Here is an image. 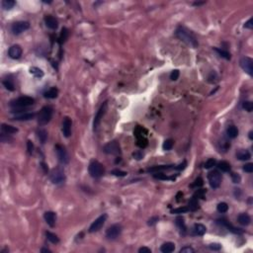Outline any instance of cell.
<instances>
[{"label": "cell", "mask_w": 253, "mask_h": 253, "mask_svg": "<svg viewBox=\"0 0 253 253\" xmlns=\"http://www.w3.org/2000/svg\"><path fill=\"white\" fill-rule=\"evenodd\" d=\"M35 103V99L32 98V97H29V96H22V97H19L17 99H14L12 100L9 106H10V108L12 109V113H23V109H26L30 107Z\"/></svg>", "instance_id": "cell-1"}, {"label": "cell", "mask_w": 253, "mask_h": 253, "mask_svg": "<svg viewBox=\"0 0 253 253\" xmlns=\"http://www.w3.org/2000/svg\"><path fill=\"white\" fill-rule=\"evenodd\" d=\"M175 35L179 40H181L182 42L187 44L188 45H190V47L194 49L198 47V41L196 39V37L191 31L186 29L185 27H178L175 32Z\"/></svg>", "instance_id": "cell-2"}, {"label": "cell", "mask_w": 253, "mask_h": 253, "mask_svg": "<svg viewBox=\"0 0 253 253\" xmlns=\"http://www.w3.org/2000/svg\"><path fill=\"white\" fill-rule=\"evenodd\" d=\"M53 110L50 106H45L38 114V123L40 126H45L52 120Z\"/></svg>", "instance_id": "cell-3"}, {"label": "cell", "mask_w": 253, "mask_h": 253, "mask_svg": "<svg viewBox=\"0 0 253 253\" xmlns=\"http://www.w3.org/2000/svg\"><path fill=\"white\" fill-rule=\"evenodd\" d=\"M49 179L54 185L63 184L64 181H65V174H64L63 169H61V167L53 168L52 170V172L49 173Z\"/></svg>", "instance_id": "cell-4"}, {"label": "cell", "mask_w": 253, "mask_h": 253, "mask_svg": "<svg viewBox=\"0 0 253 253\" xmlns=\"http://www.w3.org/2000/svg\"><path fill=\"white\" fill-rule=\"evenodd\" d=\"M88 171H89V174L91 175V177L100 178L104 175L105 170H104L103 165L99 161H97V160H93V161H91L89 164Z\"/></svg>", "instance_id": "cell-5"}, {"label": "cell", "mask_w": 253, "mask_h": 253, "mask_svg": "<svg viewBox=\"0 0 253 253\" xmlns=\"http://www.w3.org/2000/svg\"><path fill=\"white\" fill-rule=\"evenodd\" d=\"M209 183L210 186L213 188V189H218L222 184V174L219 171V170H214V171H211L208 175Z\"/></svg>", "instance_id": "cell-6"}, {"label": "cell", "mask_w": 253, "mask_h": 253, "mask_svg": "<svg viewBox=\"0 0 253 253\" xmlns=\"http://www.w3.org/2000/svg\"><path fill=\"white\" fill-rule=\"evenodd\" d=\"M103 151L107 154L118 155V154L121 153V146H120L118 141L112 140V141H109L107 144L104 145Z\"/></svg>", "instance_id": "cell-7"}, {"label": "cell", "mask_w": 253, "mask_h": 253, "mask_svg": "<svg viewBox=\"0 0 253 253\" xmlns=\"http://www.w3.org/2000/svg\"><path fill=\"white\" fill-rule=\"evenodd\" d=\"M107 218H108V215L106 214H103V215H101L99 218L96 219L90 225L89 232L93 233V232H96V231H99L100 229L103 227V225L105 224L106 220H107Z\"/></svg>", "instance_id": "cell-8"}, {"label": "cell", "mask_w": 253, "mask_h": 253, "mask_svg": "<svg viewBox=\"0 0 253 253\" xmlns=\"http://www.w3.org/2000/svg\"><path fill=\"white\" fill-rule=\"evenodd\" d=\"M30 28V23L28 21H18L15 22L11 27V31L14 35H20L23 32Z\"/></svg>", "instance_id": "cell-9"}, {"label": "cell", "mask_w": 253, "mask_h": 253, "mask_svg": "<svg viewBox=\"0 0 253 253\" xmlns=\"http://www.w3.org/2000/svg\"><path fill=\"white\" fill-rule=\"evenodd\" d=\"M239 64L243 70L250 76L253 75V59L249 57H243L240 58Z\"/></svg>", "instance_id": "cell-10"}, {"label": "cell", "mask_w": 253, "mask_h": 253, "mask_svg": "<svg viewBox=\"0 0 253 253\" xmlns=\"http://www.w3.org/2000/svg\"><path fill=\"white\" fill-rule=\"evenodd\" d=\"M56 152L61 163L67 164L69 162V155H68L66 149L64 148L62 145H59V144L56 145Z\"/></svg>", "instance_id": "cell-11"}, {"label": "cell", "mask_w": 253, "mask_h": 253, "mask_svg": "<svg viewBox=\"0 0 253 253\" xmlns=\"http://www.w3.org/2000/svg\"><path fill=\"white\" fill-rule=\"evenodd\" d=\"M122 232V227L120 224H113L111 225L106 231V237L108 239H111L114 240L120 236V234Z\"/></svg>", "instance_id": "cell-12"}, {"label": "cell", "mask_w": 253, "mask_h": 253, "mask_svg": "<svg viewBox=\"0 0 253 253\" xmlns=\"http://www.w3.org/2000/svg\"><path fill=\"white\" fill-rule=\"evenodd\" d=\"M107 102H105L102 106L100 107V109L98 110L97 114L95 115V118H94V122H93V131H97V128L100 125V122L101 120H102L103 116L105 115L106 111H107Z\"/></svg>", "instance_id": "cell-13"}, {"label": "cell", "mask_w": 253, "mask_h": 253, "mask_svg": "<svg viewBox=\"0 0 253 253\" xmlns=\"http://www.w3.org/2000/svg\"><path fill=\"white\" fill-rule=\"evenodd\" d=\"M23 53V49L19 45H13L8 49V56L13 59L20 58Z\"/></svg>", "instance_id": "cell-14"}, {"label": "cell", "mask_w": 253, "mask_h": 253, "mask_svg": "<svg viewBox=\"0 0 253 253\" xmlns=\"http://www.w3.org/2000/svg\"><path fill=\"white\" fill-rule=\"evenodd\" d=\"M71 120L68 118V117H65L63 119V122H62V132H63V136L65 137H69L70 135H71Z\"/></svg>", "instance_id": "cell-15"}, {"label": "cell", "mask_w": 253, "mask_h": 253, "mask_svg": "<svg viewBox=\"0 0 253 253\" xmlns=\"http://www.w3.org/2000/svg\"><path fill=\"white\" fill-rule=\"evenodd\" d=\"M36 117L35 113H30V112H25V113H20L16 114L13 120L15 121H30V120H33Z\"/></svg>", "instance_id": "cell-16"}, {"label": "cell", "mask_w": 253, "mask_h": 253, "mask_svg": "<svg viewBox=\"0 0 253 253\" xmlns=\"http://www.w3.org/2000/svg\"><path fill=\"white\" fill-rule=\"evenodd\" d=\"M45 26H47L48 28L50 29V30H57V27H58L57 20L54 17L50 16V15L45 17Z\"/></svg>", "instance_id": "cell-17"}, {"label": "cell", "mask_w": 253, "mask_h": 253, "mask_svg": "<svg viewBox=\"0 0 253 253\" xmlns=\"http://www.w3.org/2000/svg\"><path fill=\"white\" fill-rule=\"evenodd\" d=\"M175 224L176 227L179 228V231H180V233L182 235H185L186 232H187V227H186V223H185V220H184V218L183 217H177L175 219Z\"/></svg>", "instance_id": "cell-18"}, {"label": "cell", "mask_w": 253, "mask_h": 253, "mask_svg": "<svg viewBox=\"0 0 253 253\" xmlns=\"http://www.w3.org/2000/svg\"><path fill=\"white\" fill-rule=\"evenodd\" d=\"M44 217H45V223H47L49 227H53L54 224H56V219H57L56 214H54L53 211H45Z\"/></svg>", "instance_id": "cell-19"}, {"label": "cell", "mask_w": 253, "mask_h": 253, "mask_svg": "<svg viewBox=\"0 0 253 253\" xmlns=\"http://www.w3.org/2000/svg\"><path fill=\"white\" fill-rule=\"evenodd\" d=\"M206 231H207V227L202 223H196L194 225V227H193V234H195V235H198V236L204 235Z\"/></svg>", "instance_id": "cell-20"}, {"label": "cell", "mask_w": 253, "mask_h": 253, "mask_svg": "<svg viewBox=\"0 0 253 253\" xmlns=\"http://www.w3.org/2000/svg\"><path fill=\"white\" fill-rule=\"evenodd\" d=\"M237 222H238V223H240L241 225H244V227H246V225L250 224L251 218H250V215H248V214L243 213V214H240L237 217Z\"/></svg>", "instance_id": "cell-21"}, {"label": "cell", "mask_w": 253, "mask_h": 253, "mask_svg": "<svg viewBox=\"0 0 253 253\" xmlns=\"http://www.w3.org/2000/svg\"><path fill=\"white\" fill-rule=\"evenodd\" d=\"M175 250V244L173 242H165L160 247V251L163 253H171Z\"/></svg>", "instance_id": "cell-22"}, {"label": "cell", "mask_w": 253, "mask_h": 253, "mask_svg": "<svg viewBox=\"0 0 253 253\" xmlns=\"http://www.w3.org/2000/svg\"><path fill=\"white\" fill-rule=\"evenodd\" d=\"M173 165H157V166H153L148 169V172H152V173H157L159 171H164V170H169L172 168Z\"/></svg>", "instance_id": "cell-23"}, {"label": "cell", "mask_w": 253, "mask_h": 253, "mask_svg": "<svg viewBox=\"0 0 253 253\" xmlns=\"http://www.w3.org/2000/svg\"><path fill=\"white\" fill-rule=\"evenodd\" d=\"M1 130L3 132H5V134H8V135H12V134H16L18 132V128L13 127L11 125H7V124H2L1 126Z\"/></svg>", "instance_id": "cell-24"}, {"label": "cell", "mask_w": 253, "mask_h": 253, "mask_svg": "<svg viewBox=\"0 0 253 253\" xmlns=\"http://www.w3.org/2000/svg\"><path fill=\"white\" fill-rule=\"evenodd\" d=\"M236 158L239 160H248L251 158V154L248 150H244V149H240L239 151H237L236 153Z\"/></svg>", "instance_id": "cell-25"}, {"label": "cell", "mask_w": 253, "mask_h": 253, "mask_svg": "<svg viewBox=\"0 0 253 253\" xmlns=\"http://www.w3.org/2000/svg\"><path fill=\"white\" fill-rule=\"evenodd\" d=\"M57 95H58V90L56 87H53V88L49 89L44 93L45 98H48V99H54L57 97Z\"/></svg>", "instance_id": "cell-26"}, {"label": "cell", "mask_w": 253, "mask_h": 253, "mask_svg": "<svg viewBox=\"0 0 253 253\" xmlns=\"http://www.w3.org/2000/svg\"><path fill=\"white\" fill-rule=\"evenodd\" d=\"M37 136H38V139L42 144H45V141L48 140V132L45 128H39L37 131Z\"/></svg>", "instance_id": "cell-27"}, {"label": "cell", "mask_w": 253, "mask_h": 253, "mask_svg": "<svg viewBox=\"0 0 253 253\" xmlns=\"http://www.w3.org/2000/svg\"><path fill=\"white\" fill-rule=\"evenodd\" d=\"M227 135L229 139H235L238 136V130L236 127L234 126H229L227 130Z\"/></svg>", "instance_id": "cell-28"}, {"label": "cell", "mask_w": 253, "mask_h": 253, "mask_svg": "<svg viewBox=\"0 0 253 253\" xmlns=\"http://www.w3.org/2000/svg\"><path fill=\"white\" fill-rule=\"evenodd\" d=\"M30 73H31V74H33L36 78H42V77H44V71L41 69V68L36 67V66H32L30 68Z\"/></svg>", "instance_id": "cell-29"}, {"label": "cell", "mask_w": 253, "mask_h": 253, "mask_svg": "<svg viewBox=\"0 0 253 253\" xmlns=\"http://www.w3.org/2000/svg\"><path fill=\"white\" fill-rule=\"evenodd\" d=\"M218 168L219 170H222L223 172H229L231 169V166L227 161H220L218 164Z\"/></svg>", "instance_id": "cell-30"}, {"label": "cell", "mask_w": 253, "mask_h": 253, "mask_svg": "<svg viewBox=\"0 0 253 253\" xmlns=\"http://www.w3.org/2000/svg\"><path fill=\"white\" fill-rule=\"evenodd\" d=\"M16 2L13 1V0H3L1 2V6L4 10H10L13 7L15 6Z\"/></svg>", "instance_id": "cell-31"}, {"label": "cell", "mask_w": 253, "mask_h": 253, "mask_svg": "<svg viewBox=\"0 0 253 253\" xmlns=\"http://www.w3.org/2000/svg\"><path fill=\"white\" fill-rule=\"evenodd\" d=\"M45 236H47L48 240L50 241L52 243H53V244H57V243L59 242V238L57 237V234H54V233L50 232V231H47V232H45Z\"/></svg>", "instance_id": "cell-32"}, {"label": "cell", "mask_w": 253, "mask_h": 253, "mask_svg": "<svg viewBox=\"0 0 253 253\" xmlns=\"http://www.w3.org/2000/svg\"><path fill=\"white\" fill-rule=\"evenodd\" d=\"M189 211H195L199 209V203H198V200L196 198H192V199L189 201Z\"/></svg>", "instance_id": "cell-33"}, {"label": "cell", "mask_w": 253, "mask_h": 253, "mask_svg": "<svg viewBox=\"0 0 253 253\" xmlns=\"http://www.w3.org/2000/svg\"><path fill=\"white\" fill-rule=\"evenodd\" d=\"M2 83H3L4 87H5V88H6L7 90H9V91H14V90H15V85H14V83H13V82L11 81V79L3 80Z\"/></svg>", "instance_id": "cell-34"}, {"label": "cell", "mask_w": 253, "mask_h": 253, "mask_svg": "<svg viewBox=\"0 0 253 253\" xmlns=\"http://www.w3.org/2000/svg\"><path fill=\"white\" fill-rule=\"evenodd\" d=\"M217 210H218L219 213H220V214L227 213V211H228V205L227 203H224V202H222V203H219L217 206Z\"/></svg>", "instance_id": "cell-35"}, {"label": "cell", "mask_w": 253, "mask_h": 253, "mask_svg": "<svg viewBox=\"0 0 253 253\" xmlns=\"http://www.w3.org/2000/svg\"><path fill=\"white\" fill-rule=\"evenodd\" d=\"M153 177L156 178V179H159V180H175V177L174 176L169 177V176L165 175V174H162V173H155L153 175Z\"/></svg>", "instance_id": "cell-36"}, {"label": "cell", "mask_w": 253, "mask_h": 253, "mask_svg": "<svg viewBox=\"0 0 253 253\" xmlns=\"http://www.w3.org/2000/svg\"><path fill=\"white\" fill-rule=\"evenodd\" d=\"M187 211H189V208L188 207H180V208H177V209H174L171 211V214H175V215H180V214H184V213H187Z\"/></svg>", "instance_id": "cell-37"}, {"label": "cell", "mask_w": 253, "mask_h": 253, "mask_svg": "<svg viewBox=\"0 0 253 253\" xmlns=\"http://www.w3.org/2000/svg\"><path fill=\"white\" fill-rule=\"evenodd\" d=\"M173 145H174V141L171 139H168L163 142L162 148L164 150H170V149H172Z\"/></svg>", "instance_id": "cell-38"}, {"label": "cell", "mask_w": 253, "mask_h": 253, "mask_svg": "<svg viewBox=\"0 0 253 253\" xmlns=\"http://www.w3.org/2000/svg\"><path fill=\"white\" fill-rule=\"evenodd\" d=\"M215 164H217V160H215V158H210V159H208V160H207V161L205 162L204 167H205L206 169H210V168H211V167H214Z\"/></svg>", "instance_id": "cell-39"}, {"label": "cell", "mask_w": 253, "mask_h": 253, "mask_svg": "<svg viewBox=\"0 0 253 253\" xmlns=\"http://www.w3.org/2000/svg\"><path fill=\"white\" fill-rule=\"evenodd\" d=\"M242 108L245 110L247 112H252L253 110V104L251 101H244L242 103Z\"/></svg>", "instance_id": "cell-40"}, {"label": "cell", "mask_w": 253, "mask_h": 253, "mask_svg": "<svg viewBox=\"0 0 253 253\" xmlns=\"http://www.w3.org/2000/svg\"><path fill=\"white\" fill-rule=\"evenodd\" d=\"M215 50L217 52L220 57L225 58V59H231V54H229L227 52H225L223 49H215Z\"/></svg>", "instance_id": "cell-41"}, {"label": "cell", "mask_w": 253, "mask_h": 253, "mask_svg": "<svg viewBox=\"0 0 253 253\" xmlns=\"http://www.w3.org/2000/svg\"><path fill=\"white\" fill-rule=\"evenodd\" d=\"M203 184H204L203 179H202L201 177H198L196 180L194 181V183H193L192 185H191V187H193V188H200L201 186H203Z\"/></svg>", "instance_id": "cell-42"}, {"label": "cell", "mask_w": 253, "mask_h": 253, "mask_svg": "<svg viewBox=\"0 0 253 253\" xmlns=\"http://www.w3.org/2000/svg\"><path fill=\"white\" fill-rule=\"evenodd\" d=\"M112 174L115 176H119V177H125L127 175V172L125 171H122V170H119V169H114L112 171Z\"/></svg>", "instance_id": "cell-43"}, {"label": "cell", "mask_w": 253, "mask_h": 253, "mask_svg": "<svg viewBox=\"0 0 253 253\" xmlns=\"http://www.w3.org/2000/svg\"><path fill=\"white\" fill-rule=\"evenodd\" d=\"M179 75H180V72H179L178 69H174L171 73H170V79L175 81L179 78Z\"/></svg>", "instance_id": "cell-44"}, {"label": "cell", "mask_w": 253, "mask_h": 253, "mask_svg": "<svg viewBox=\"0 0 253 253\" xmlns=\"http://www.w3.org/2000/svg\"><path fill=\"white\" fill-rule=\"evenodd\" d=\"M1 141L2 142H9V141H12V137L9 136L8 134H5V132H1Z\"/></svg>", "instance_id": "cell-45"}, {"label": "cell", "mask_w": 253, "mask_h": 253, "mask_svg": "<svg viewBox=\"0 0 253 253\" xmlns=\"http://www.w3.org/2000/svg\"><path fill=\"white\" fill-rule=\"evenodd\" d=\"M209 248L213 251H219L222 249V245L219 243H211V244H209Z\"/></svg>", "instance_id": "cell-46"}, {"label": "cell", "mask_w": 253, "mask_h": 253, "mask_svg": "<svg viewBox=\"0 0 253 253\" xmlns=\"http://www.w3.org/2000/svg\"><path fill=\"white\" fill-rule=\"evenodd\" d=\"M231 180H232L233 183H235V184L240 183V181H241V177H240V175H239V174H237V173H231Z\"/></svg>", "instance_id": "cell-47"}, {"label": "cell", "mask_w": 253, "mask_h": 253, "mask_svg": "<svg viewBox=\"0 0 253 253\" xmlns=\"http://www.w3.org/2000/svg\"><path fill=\"white\" fill-rule=\"evenodd\" d=\"M205 190L204 189H199L197 190L196 193L193 196V198H196V199H199V198H204V195H205Z\"/></svg>", "instance_id": "cell-48"}, {"label": "cell", "mask_w": 253, "mask_h": 253, "mask_svg": "<svg viewBox=\"0 0 253 253\" xmlns=\"http://www.w3.org/2000/svg\"><path fill=\"white\" fill-rule=\"evenodd\" d=\"M132 156H134V158H136V160H140L144 158V152L142 151H140V150H137V151H135L134 153H132Z\"/></svg>", "instance_id": "cell-49"}, {"label": "cell", "mask_w": 253, "mask_h": 253, "mask_svg": "<svg viewBox=\"0 0 253 253\" xmlns=\"http://www.w3.org/2000/svg\"><path fill=\"white\" fill-rule=\"evenodd\" d=\"M67 36H68V31L66 28H63L61 30V42H65V40L67 39Z\"/></svg>", "instance_id": "cell-50"}, {"label": "cell", "mask_w": 253, "mask_h": 253, "mask_svg": "<svg viewBox=\"0 0 253 253\" xmlns=\"http://www.w3.org/2000/svg\"><path fill=\"white\" fill-rule=\"evenodd\" d=\"M243 170L247 173H252L253 172V163H247L243 166Z\"/></svg>", "instance_id": "cell-51"}, {"label": "cell", "mask_w": 253, "mask_h": 253, "mask_svg": "<svg viewBox=\"0 0 253 253\" xmlns=\"http://www.w3.org/2000/svg\"><path fill=\"white\" fill-rule=\"evenodd\" d=\"M195 250L190 246H185L180 249V253H194Z\"/></svg>", "instance_id": "cell-52"}, {"label": "cell", "mask_w": 253, "mask_h": 253, "mask_svg": "<svg viewBox=\"0 0 253 253\" xmlns=\"http://www.w3.org/2000/svg\"><path fill=\"white\" fill-rule=\"evenodd\" d=\"M27 150H28V152L30 154L33 153V151H34V144H33V142H32L31 140L27 141Z\"/></svg>", "instance_id": "cell-53"}, {"label": "cell", "mask_w": 253, "mask_h": 253, "mask_svg": "<svg viewBox=\"0 0 253 253\" xmlns=\"http://www.w3.org/2000/svg\"><path fill=\"white\" fill-rule=\"evenodd\" d=\"M244 28L245 29H252L253 28V19H252V18H250V19L248 20L247 22H245Z\"/></svg>", "instance_id": "cell-54"}, {"label": "cell", "mask_w": 253, "mask_h": 253, "mask_svg": "<svg viewBox=\"0 0 253 253\" xmlns=\"http://www.w3.org/2000/svg\"><path fill=\"white\" fill-rule=\"evenodd\" d=\"M186 166H187V162H186V161H183V163L179 164L178 166H176V167H175V169L179 170V171H181V170L185 169V168H186Z\"/></svg>", "instance_id": "cell-55"}, {"label": "cell", "mask_w": 253, "mask_h": 253, "mask_svg": "<svg viewBox=\"0 0 253 253\" xmlns=\"http://www.w3.org/2000/svg\"><path fill=\"white\" fill-rule=\"evenodd\" d=\"M139 252H140V253H151V250L149 249L148 247L144 246V247L140 248V249H139Z\"/></svg>", "instance_id": "cell-56"}, {"label": "cell", "mask_w": 253, "mask_h": 253, "mask_svg": "<svg viewBox=\"0 0 253 253\" xmlns=\"http://www.w3.org/2000/svg\"><path fill=\"white\" fill-rule=\"evenodd\" d=\"M158 222V218L157 217H153V218H151L149 220H148V225H153V224H155L156 223Z\"/></svg>", "instance_id": "cell-57"}, {"label": "cell", "mask_w": 253, "mask_h": 253, "mask_svg": "<svg viewBox=\"0 0 253 253\" xmlns=\"http://www.w3.org/2000/svg\"><path fill=\"white\" fill-rule=\"evenodd\" d=\"M41 252H47V253H50L52 251H50L49 249H48V248H42V249H41Z\"/></svg>", "instance_id": "cell-58"}, {"label": "cell", "mask_w": 253, "mask_h": 253, "mask_svg": "<svg viewBox=\"0 0 253 253\" xmlns=\"http://www.w3.org/2000/svg\"><path fill=\"white\" fill-rule=\"evenodd\" d=\"M252 135H253V132H252V131L249 132V139H250L251 140H253V136H252Z\"/></svg>", "instance_id": "cell-59"}, {"label": "cell", "mask_w": 253, "mask_h": 253, "mask_svg": "<svg viewBox=\"0 0 253 253\" xmlns=\"http://www.w3.org/2000/svg\"><path fill=\"white\" fill-rule=\"evenodd\" d=\"M201 4H204V2H195L194 5H201Z\"/></svg>", "instance_id": "cell-60"}]
</instances>
